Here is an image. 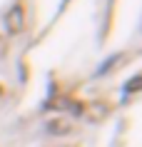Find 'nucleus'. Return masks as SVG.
<instances>
[{"mask_svg": "<svg viewBox=\"0 0 142 147\" xmlns=\"http://www.w3.org/2000/svg\"><path fill=\"white\" fill-rule=\"evenodd\" d=\"M5 23H8L10 32H20V30H23V25H25V20H23V8H20V5H15V8L8 13Z\"/></svg>", "mask_w": 142, "mask_h": 147, "instance_id": "obj_1", "label": "nucleus"}]
</instances>
